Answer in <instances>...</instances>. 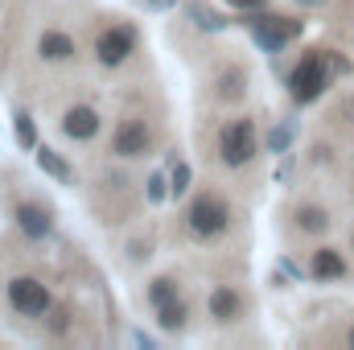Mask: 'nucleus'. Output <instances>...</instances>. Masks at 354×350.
Masks as SVG:
<instances>
[{
    "mask_svg": "<svg viewBox=\"0 0 354 350\" xmlns=\"http://www.w3.org/2000/svg\"><path fill=\"white\" fill-rule=\"evenodd\" d=\"M334 71H351V62L346 58H330V50H309L297 66H292V75H288V91H292V99L297 103H313L322 91L330 87V75Z\"/></svg>",
    "mask_w": 354,
    "mask_h": 350,
    "instance_id": "obj_1",
    "label": "nucleus"
},
{
    "mask_svg": "<svg viewBox=\"0 0 354 350\" xmlns=\"http://www.w3.org/2000/svg\"><path fill=\"white\" fill-rule=\"evenodd\" d=\"M185 223H189V231H194L198 239H214V235L227 231L231 206H227L223 194H198V198L189 202V210H185Z\"/></svg>",
    "mask_w": 354,
    "mask_h": 350,
    "instance_id": "obj_2",
    "label": "nucleus"
},
{
    "mask_svg": "<svg viewBox=\"0 0 354 350\" xmlns=\"http://www.w3.org/2000/svg\"><path fill=\"white\" fill-rule=\"evenodd\" d=\"M243 21H248L252 37L264 46L268 54H280V50L301 33V21H297V17H272V12H264V8H256V12L243 17Z\"/></svg>",
    "mask_w": 354,
    "mask_h": 350,
    "instance_id": "obj_3",
    "label": "nucleus"
},
{
    "mask_svg": "<svg viewBox=\"0 0 354 350\" xmlns=\"http://www.w3.org/2000/svg\"><path fill=\"white\" fill-rule=\"evenodd\" d=\"M218 153H223V165H231V169L252 165V157H256V124L252 120H231L218 132Z\"/></svg>",
    "mask_w": 354,
    "mask_h": 350,
    "instance_id": "obj_4",
    "label": "nucleus"
},
{
    "mask_svg": "<svg viewBox=\"0 0 354 350\" xmlns=\"http://www.w3.org/2000/svg\"><path fill=\"white\" fill-rule=\"evenodd\" d=\"M8 305L25 317H41L50 309V288L33 276H17V280H8Z\"/></svg>",
    "mask_w": 354,
    "mask_h": 350,
    "instance_id": "obj_5",
    "label": "nucleus"
},
{
    "mask_svg": "<svg viewBox=\"0 0 354 350\" xmlns=\"http://www.w3.org/2000/svg\"><path fill=\"white\" fill-rule=\"evenodd\" d=\"M132 50H136V33H132V25H111V29H103L99 42H95V54H99L103 66H120Z\"/></svg>",
    "mask_w": 354,
    "mask_h": 350,
    "instance_id": "obj_6",
    "label": "nucleus"
},
{
    "mask_svg": "<svg viewBox=\"0 0 354 350\" xmlns=\"http://www.w3.org/2000/svg\"><path fill=\"white\" fill-rule=\"evenodd\" d=\"M153 149V132H149V124L145 120H124L120 128H115V136H111V153L115 157H145Z\"/></svg>",
    "mask_w": 354,
    "mask_h": 350,
    "instance_id": "obj_7",
    "label": "nucleus"
},
{
    "mask_svg": "<svg viewBox=\"0 0 354 350\" xmlns=\"http://www.w3.org/2000/svg\"><path fill=\"white\" fill-rule=\"evenodd\" d=\"M37 54H41L46 62H71V58L79 54V46H75L71 33H62V29H46V33L37 37Z\"/></svg>",
    "mask_w": 354,
    "mask_h": 350,
    "instance_id": "obj_8",
    "label": "nucleus"
},
{
    "mask_svg": "<svg viewBox=\"0 0 354 350\" xmlns=\"http://www.w3.org/2000/svg\"><path fill=\"white\" fill-rule=\"evenodd\" d=\"M309 276H313V280H346L351 268H346V260H342V252H334V248H317L313 260H309Z\"/></svg>",
    "mask_w": 354,
    "mask_h": 350,
    "instance_id": "obj_9",
    "label": "nucleus"
},
{
    "mask_svg": "<svg viewBox=\"0 0 354 350\" xmlns=\"http://www.w3.org/2000/svg\"><path fill=\"white\" fill-rule=\"evenodd\" d=\"M62 132H66L71 140H91V136L99 132V111H95V107H71V111L62 116Z\"/></svg>",
    "mask_w": 354,
    "mask_h": 350,
    "instance_id": "obj_10",
    "label": "nucleus"
},
{
    "mask_svg": "<svg viewBox=\"0 0 354 350\" xmlns=\"http://www.w3.org/2000/svg\"><path fill=\"white\" fill-rule=\"evenodd\" d=\"M17 227H21L29 239H46L50 227H54V219H50V210H41V206L21 202V206H17Z\"/></svg>",
    "mask_w": 354,
    "mask_h": 350,
    "instance_id": "obj_11",
    "label": "nucleus"
},
{
    "mask_svg": "<svg viewBox=\"0 0 354 350\" xmlns=\"http://www.w3.org/2000/svg\"><path fill=\"white\" fill-rule=\"evenodd\" d=\"M206 309H210V317H214V322H223V326H227V322H235V317L243 313V297H239L235 288H227V284H223V288H214V293H210Z\"/></svg>",
    "mask_w": 354,
    "mask_h": 350,
    "instance_id": "obj_12",
    "label": "nucleus"
},
{
    "mask_svg": "<svg viewBox=\"0 0 354 350\" xmlns=\"http://www.w3.org/2000/svg\"><path fill=\"white\" fill-rule=\"evenodd\" d=\"M185 17H189L198 29H206V33H218V29L227 25V17H223L218 8H210V4H198V0H194V4H185Z\"/></svg>",
    "mask_w": 354,
    "mask_h": 350,
    "instance_id": "obj_13",
    "label": "nucleus"
},
{
    "mask_svg": "<svg viewBox=\"0 0 354 350\" xmlns=\"http://www.w3.org/2000/svg\"><path fill=\"white\" fill-rule=\"evenodd\" d=\"M243 91H248V75L243 71H223V79H218V99H227V103H235V99H243Z\"/></svg>",
    "mask_w": 354,
    "mask_h": 350,
    "instance_id": "obj_14",
    "label": "nucleus"
},
{
    "mask_svg": "<svg viewBox=\"0 0 354 350\" xmlns=\"http://www.w3.org/2000/svg\"><path fill=\"white\" fill-rule=\"evenodd\" d=\"M37 165H41L50 177H58V181H71V165H66V157H58V153L46 149V145L37 149Z\"/></svg>",
    "mask_w": 354,
    "mask_h": 350,
    "instance_id": "obj_15",
    "label": "nucleus"
},
{
    "mask_svg": "<svg viewBox=\"0 0 354 350\" xmlns=\"http://www.w3.org/2000/svg\"><path fill=\"white\" fill-rule=\"evenodd\" d=\"M297 227L317 235V231H326V227H330V219H326V210H322V206H301V210H297Z\"/></svg>",
    "mask_w": 354,
    "mask_h": 350,
    "instance_id": "obj_16",
    "label": "nucleus"
},
{
    "mask_svg": "<svg viewBox=\"0 0 354 350\" xmlns=\"http://www.w3.org/2000/svg\"><path fill=\"white\" fill-rule=\"evenodd\" d=\"M157 322H161V330H181V326H185V305H181V301L157 305Z\"/></svg>",
    "mask_w": 354,
    "mask_h": 350,
    "instance_id": "obj_17",
    "label": "nucleus"
},
{
    "mask_svg": "<svg viewBox=\"0 0 354 350\" xmlns=\"http://www.w3.org/2000/svg\"><path fill=\"white\" fill-rule=\"evenodd\" d=\"M149 301H153V305L177 301V280H169V276H157V280L149 284Z\"/></svg>",
    "mask_w": 354,
    "mask_h": 350,
    "instance_id": "obj_18",
    "label": "nucleus"
},
{
    "mask_svg": "<svg viewBox=\"0 0 354 350\" xmlns=\"http://www.w3.org/2000/svg\"><path fill=\"white\" fill-rule=\"evenodd\" d=\"M12 120H17V140H21V149H37V128H33V116H29V111H17Z\"/></svg>",
    "mask_w": 354,
    "mask_h": 350,
    "instance_id": "obj_19",
    "label": "nucleus"
},
{
    "mask_svg": "<svg viewBox=\"0 0 354 350\" xmlns=\"http://www.w3.org/2000/svg\"><path fill=\"white\" fill-rule=\"evenodd\" d=\"M288 145H292V124H280V128H272V136H268V149H272V153H288Z\"/></svg>",
    "mask_w": 354,
    "mask_h": 350,
    "instance_id": "obj_20",
    "label": "nucleus"
},
{
    "mask_svg": "<svg viewBox=\"0 0 354 350\" xmlns=\"http://www.w3.org/2000/svg\"><path fill=\"white\" fill-rule=\"evenodd\" d=\"M189 165H185V161H177L174 165V174H169V194H177V198H181V194H185V190H189Z\"/></svg>",
    "mask_w": 354,
    "mask_h": 350,
    "instance_id": "obj_21",
    "label": "nucleus"
},
{
    "mask_svg": "<svg viewBox=\"0 0 354 350\" xmlns=\"http://www.w3.org/2000/svg\"><path fill=\"white\" fill-rule=\"evenodd\" d=\"M165 194H169V181L161 174H153L149 177V202H165Z\"/></svg>",
    "mask_w": 354,
    "mask_h": 350,
    "instance_id": "obj_22",
    "label": "nucleus"
},
{
    "mask_svg": "<svg viewBox=\"0 0 354 350\" xmlns=\"http://www.w3.org/2000/svg\"><path fill=\"white\" fill-rule=\"evenodd\" d=\"M235 8H248V12H256V8H268V0H231Z\"/></svg>",
    "mask_w": 354,
    "mask_h": 350,
    "instance_id": "obj_23",
    "label": "nucleus"
},
{
    "mask_svg": "<svg viewBox=\"0 0 354 350\" xmlns=\"http://www.w3.org/2000/svg\"><path fill=\"white\" fill-rule=\"evenodd\" d=\"M140 4H149V8H174L177 0H140Z\"/></svg>",
    "mask_w": 354,
    "mask_h": 350,
    "instance_id": "obj_24",
    "label": "nucleus"
},
{
    "mask_svg": "<svg viewBox=\"0 0 354 350\" xmlns=\"http://www.w3.org/2000/svg\"><path fill=\"white\" fill-rule=\"evenodd\" d=\"M346 347L354 350V326H351V330H346Z\"/></svg>",
    "mask_w": 354,
    "mask_h": 350,
    "instance_id": "obj_25",
    "label": "nucleus"
}]
</instances>
